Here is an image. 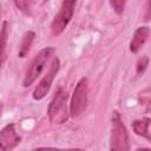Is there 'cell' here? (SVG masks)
I'll list each match as a JSON object with an SVG mask.
<instances>
[{
    "mask_svg": "<svg viewBox=\"0 0 151 151\" xmlns=\"http://www.w3.org/2000/svg\"><path fill=\"white\" fill-rule=\"evenodd\" d=\"M149 35H150V28L147 26L138 27L134 31L133 37L130 41V51L132 53H138L142 50V47L145 45V42L147 41Z\"/></svg>",
    "mask_w": 151,
    "mask_h": 151,
    "instance_id": "ba28073f",
    "label": "cell"
},
{
    "mask_svg": "<svg viewBox=\"0 0 151 151\" xmlns=\"http://www.w3.org/2000/svg\"><path fill=\"white\" fill-rule=\"evenodd\" d=\"M21 140V137L17 133L14 124H7L0 132V150L8 151L14 149Z\"/></svg>",
    "mask_w": 151,
    "mask_h": 151,
    "instance_id": "52a82bcc",
    "label": "cell"
},
{
    "mask_svg": "<svg viewBox=\"0 0 151 151\" xmlns=\"http://www.w3.org/2000/svg\"><path fill=\"white\" fill-rule=\"evenodd\" d=\"M150 19H151V0H147L146 7H145V12H144V20L147 21Z\"/></svg>",
    "mask_w": 151,
    "mask_h": 151,
    "instance_id": "9a60e30c",
    "label": "cell"
},
{
    "mask_svg": "<svg viewBox=\"0 0 151 151\" xmlns=\"http://www.w3.org/2000/svg\"><path fill=\"white\" fill-rule=\"evenodd\" d=\"M110 149L112 151H127L130 150V142L126 127L122 120L118 111H113L111 118V137Z\"/></svg>",
    "mask_w": 151,
    "mask_h": 151,
    "instance_id": "6da1fadb",
    "label": "cell"
},
{
    "mask_svg": "<svg viewBox=\"0 0 151 151\" xmlns=\"http://www.w3.org/2000/svg\"><path fill=\"white\" fill-rule=\"evenodd\" d=\"M87 98H88V80L87 78L84 77L77 83L73 90V94L70 104V114L72 117H78L85 111L87 106Z\"/></svg>",
    "mask_w": 151,
    "mask_h": 151,
    "instance_id": "277c9868",
    "label": "cell"
},
{
    "mask_svg": "<svg viewBox=\"0 0 151 151\" xmlns=\"http://www.w3.org/2000/svg\"><path fill=\"white\" fill-rule=\"evenodd\" d=\"M149 63H150V59H149L147 55H143L142 58L138 59L137 66H136V72H137L138 76H140V74H143L145 72V70L149 66Z\"/></svg>",
    "mask_w": 151,
    "mask_h": 151,
    "instance_id": "7c38bea8",
    "label": "cell"
},
{
    "mask_svg": "<svg viewBox=\"0 0 151 151\" xmlns=\"http://www.w3.org/2000/svg\"><path fill=\"white\" fill-rule=\"evenodd\" d=\"M14 5L17 6L18 9H20L25 14L31 13V0H13Z\"/></svg>",
    "mask_w": 151,
    "mask_h": 151,
    "instance_id": "4fadbf2b",
    "label": "cell"
},
{
    "mask_svg": "<svg viewBox=\"0 0 151 151\" xmlns=\"http://www.w3.org/2000/svg\"><path fill=\"white\" fill-rule=\"evenodd\" d=\"M34 38H35V33L33 31H27L22 35L20 48H19V57L20 58H25L28 54L29 48H31V46H32V44L34 41Z\"/></svg>",
    "mask_w": 151,
    "mask_h": 151,
    "instance_id": "30bf717a",
    "label": "cell"
},
{
    "mask_svg": "<svg viewBox=\"0 0 151 151\" xmlns=\"http://www.w3.org/2000/svg\"><path fill=\"white\" fill-rule=\"evenodd\" d=\"M110 5L112 7V9L117 13V14H122L125 9V4L126 0H109Z\"/></svg>",
    "mask_w": 151,
    "mask_h": 151,
    "instance_id": "5bb4252c",
    "label": "cell"
},
{
    "mask_svg": "<svg viewBox=\"0 0 151 151\" xmlns=\"http://www.w3.org/2000/svg\"><path fill=\"white\" fill-rule=\"evenodd\" d=\"M150 124H151V118L144 117L142 119L134 120L132 123V129H133V132L137 136L144 137V138H146L151 143V136L149 134V126H150Z\"/></svg>",
    "mask_w": 151,
    "mask_h": 151,
    "instance_id": "9c48e42d",
    "label": "cell"
},
{
    "mask_svg": "<svg viewBox=\"0 0 151 151\" xmlns=\"http://www.w3.org/2000/svg\"><path fill=\"white\" fill-rule=\"evenodd\" d=\"M54 53V48L52 46H47V47H44L42 50H40L37 55L34 57V59L32 60L26 74H25V78L22 80V86L24 87H28L31 86L35 80L41 74L42 70L45 68V65L47 64L48 59L52 57V54Z\"/></svg>",
    "mask_w": 151,
    "mask_h": 151,
    "instance_id": "3957f363",
    "label": "cell"
},
{
    "mask_svg": "<svg viewBox=\"0 0 151 151\" xmlns=\"http://www.w3.org/2000/svg\"><path fill=\"white\" fill-rule=\"evenodd\" d=\"M67 92L63 88H59L53 96L52 100L48 104L47 113L50 122L53 124H64L68 119V110H67Z\"/></svg>",
    "mask_w": 151,
    "mask_h": 151,
    "instance_id": "7a4b0ae2",
    "label": "cell"
},
{
    "mask_svg": "<svg viewBox=\"0 0 151 151\" xmlns=\"http://www.w3.org/2000/svg\"><path fill=\"white\" fill-rule=\"evenodd\" d=\"M8 38V22L6 20L2 21L1 26V65H4L6 60V46Z\"/></svg>",
    "mask_w": 151,
    "mask_h": 151,
    "instance_id": "8fae6325",
    "label": "cell"
},
{
    "mask_svg": "<svg viewBox=\"0 0 151 151\" xmlns=\"http://www.w3.org/2000/svg\"><path fill=\"white\" fill-rule=\"evenodd\" d=\"M45 1H46V0H45Z\"/></svg>",
    "mask_w": 151,
    "mask_h": 151,
    "instance_id": "2e32d148",
    "label": "cell"
},
{
    "mask_svg": "<svg viewBox=\"0 0 151 151\" xmlns=\"http://www.w3.org/2000/svg\"><path fill=\"white\" fill-rule=\"evenodd\" d=\"M76 4H77V0H63L60 9L54 15L52 24H51V31L54 35L61 34L65 31V28L68 26L74 14Z\"/></svg>",
    "mask_w": 151,
    "mask_h": 151,
    "instance_id": "5b68a950",
    "label": "cell"
},
{
    "mask_svg": "<svg viewBox=\"0 0 151 151\" xmlns=\"http://www.w3.org/2000/svg\"><path fill=\"white\" fill-rule=\"evenodd\" d=\"M60 68V60L58 58H54L51 66H50V70L48 72L42 77V79L39 81V84L35 86L34 91H33V99L34 100H41L42 98L46 97V94L50 92L51 90V86H52V83L58 73Z\"/></svg>",
    "mask_w": 151,
    "mask_h": 151,
    "instance_id": "8992f818",
    "label": "cell"
}]
</instances>
